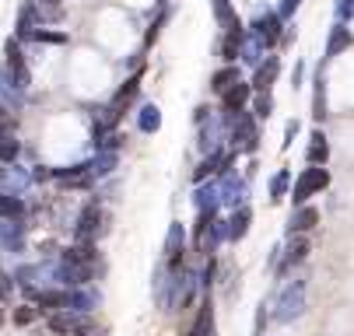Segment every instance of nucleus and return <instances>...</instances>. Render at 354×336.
<instances>
[{"label":"nucleus","instance_id":"f257e3e1","mask_svg":"<svg viewBox=\"0 0 354 336\" xmlns=\"http://www.w3.org/2000/svg\"><path fill=\"white\" fill-rule=\"evenodd\" d=\"M225 123H228V137H232V148L242 151V155H252L260 148V130H257V119H252L245 109L239 112H225Z\"/></svg>","mask_w":354,"mask_h":336},{"label":"nucleus","instance_id":"f03ea898","mask_svg":"<svg viewBox=\"0 0 354 336\" xmlns=\"http://www.w3.org/2000/svg\"><path fill=\"white\" fill-rule=\"evenodd\" d=\"M301 312H306V280H291L274 298V319L277 322H295Z\"/></svg>","mask_w":354,"mask_h":336},{"label":"nucleus","instance_id":"7ed1b4c3","mask_svg":"<svg viewBox=\"0 0 354 336\" xmlns=\"http://www.w3.org/2000/svg\"><path fill=\"white\" fill-rule=\"evenodd\" d=\"M330 186V172L323 168V165H313V168H306L298 179H295V189H291V200L295 204H306L309 197H316V193H323V189Z\"/></svg>","mask_w":354,"mask_h":336},{"label":"nucleus","instance_id":"20e7f679","mask_svg":"<svg viewBox=\"0 0 354 336\" xmlns=\"http://www.w3.org/2000/svg\"><path fill=\"white\" fill-rule=\"evenodd\" d=\"M249 35H252V39H260L263 50L277 46V39H281V14H260L257 21H252Z\"/></svg>","mask_w":354,"mask_h":336},{"label":"nucleus","instance_id":"39448f33","mask_svg":"<svg viewBox=\"0 0 354 336\" xmlns=\"http://www.w3.org/2000/svg\"><path fill=\"white\" fill-rule=\"evenodd\" d=\"M245 193H249V189H245V182L239 179V175H232V172H225V179L218 182V200L225 204V207H242L245 204Z\"/></svg>","mask_w":354,"mask_h":336},{"label":"nucleus","instance_id":"423d86ee","mask_svg":"<svg viewBox=\"0 0 354 336\" xmlns=\"http://www.w3.org/2000/svg\"><path fill=\"white\" fill-rule=\"evenodd\" d=\"M98 228H102V210H98V204H88L77 217V228H74V238L77 242H91V238L98 235Z\"/></svg>","mask_w":354,"mask_h":336},{"label":"nucleus","instance_id":"0eeeda50","mask_svg":"<svg viewBox=\"0 0 354 336\" xmlns=\"http://www.w3.org/2000/svg\"><path fill=\"white\" fill-rule=\"evenodd\" d=\"M249 95H252V84H245V81L239 77L232 88L221 91V109H225V112H239V109H245Z\"/></svg>","mask_w":354,"mask_h":336},{"label":"nucleus","instance_id":"6e6552de","mask_svg":"<svg viewBox=\"0 0 354 336\" xmlns=\"http://www.w3.org/2000/svg\"><path fill=\"white\" fill-rule=\"evenodd\" d=\"M0 99H4V106L8 109H18L21 102H25V88L15 81V74L4 67V70H0Z\"/></svg>","mask_w":354,"mask_h":336},{"label":"nucleus","instance_id":"1a4fd4ad","mask_svg":"<svg viewBox=\"0 0 354 336\" xmlns=\"http://www.w3.org/2000/svg\"><path fill=\"white\" fill-rule=\"evenodd\" d=\"M8 70H11V74H15V81L28 91L32 74H28V67H25V60H21V46H18V39H8Z\"/></svg>","mask_w":354,"mask_h":336},{"label":"nucleus","instance_id":"9d476101","mask_svg":"<svg viewBox=\"0 0 354 336\" xmlns=\"http://www.w3.org/2000/svg\"><path fill=\"white\" fill-rule=\"evenodd\" d=\"M35 305L46 308V312H60V308H71V291H53V287H42V291H32Z\"/></svg>","mask_w":354,"mask_h":336},{"label":"nucleus","instance_id":"9b49d317","mask_svg":"<svg viewBox=\"0 0 354 336\" xmlns=\"http://www.w3.org/2000/svg\"><path fill=\"white\" fill-rule=\"evenodd\" d=\"M228 168H232V158H228L221 148H214L204 161H200V168H196L193 175H196V182H204L207 175H214V172H228Z\"/></svg>","mask_w":354,"mask_h":336},{"label":"nucleus","instance_id":"f8f14e48","mask_svg":"<svg viewBox=\"0 0 354 336\" xmlns=\"http://www.w3.org/2000/svg\"><path fill=\"white\" fill-rule=\"evenodd\" d=\"M0 246H8V249H21L25 246V224L18 217H8V221H0Z\"/></svg>","mask_w":354,"mask_h":336},{"label":"nucleus","instance_id":"ddd939ff","mask_svg":"<svg viewBox=\"0 0 354 336\" xmlns=\"http://www.w3.org/2000/svg\"><path fill=\"white\" fill-rule=\"evenodd\" d=\"M277 70H281V60L277 57H267V63L260 60L257 63V74H252V88H257V91H270V84L277 81Z\"/></svg>","mask_w":354,"mask_h":336},{"label":"nucleus","instance_id":"4468645a","mask_svg":"<svg viewBox=\"0 0 354 336\" xmlns=\"http://www.w3.org/2000/svg\"><path fill=\"white\" fill-rule=\"evenodd\" d=\"M306 256H309V242H306L301 235H291V242L284 246V259H281V266H277V270L284 273V270H291L295 263H301Z\"/></svg>","mask_w":354,"mask_h":336},{"label":"nucleus","instance_id":"2eb2a0df","mask_svg":"<svg viewBox=\"0 0 354 336\" xmlns=\"http://www.w3.org/2000/svg\"><path fill=\"white\" fill-rule=\"evenodd\" d=\"M316 221H319V210H316V207L298 204V210H295V214H291V221H288V231H291V235H301V231L316 228Z\"/></svg>","mask_w":354,"mask_h":336},{"label":"nucleus","instance_id":"dca6fc26","mask_svg":"<svg viewBox=\"0 0 354 336\" xmlns=\"http://www.w3.org/2000/svg\"><path fill=\"white\" fill-rule=\"evenodd\" d=\"M64 263H74V266H91V270H95L98 253H95V246H91V242H77V246H71V249L64 253Z\"/></svg>","mask_w":354,"mask_h":336},{"label":"nucleus","instance_id":"f3484780","mask_svg":"<svg viewBox=\"0 0 354 336\" xmlns=\"http://www.w3.org/2000/svg\"><path fill=\"white\" fill-rule=\"evenodd\" d=\"M18 155H21V140L15 137V126L0 130V161H4V165H15Z\"/></svg>","mask_w":354,"mask_h":336},{"label":"nucleus","instance_id":"a211bd4d","mask_svg":"<svg viewBox=\"0 0 354 336\" xmlns=\"http://www.w3.org/2000/svg\"><path fill=\"white\" fill-rule=\"evenodd\" d=\"M35 28H42L39 11H35V4H25V8L18 11V28H15V39H32V32H35Z\"/></svg>","mask_w":354,"mask_h":336},{"label":"nucleus","instance_id":"6ab92c4d","mask_svg":"<svg viewBox=\"0 0 354 336\" xmlns=\"http://www.w3.org/2000/svg\"><path fill=\"white\" fill-rule=\"evenodd\" d=\"M263 53H267V50L260 46V39H252V35L245 32V35H242V42H239V60H242V63H249V67H257V63L263 60Z\"/></svg>","mask_w":354,"mask_h":336},{"label":"nucleus","instance_id":"aec40b11","mask_svg":"<svg viewBox=\"0 0 354 336\" xmlns=\"http://www.w3.org/2000/svg\"><path fill=\"white\" fill-rule=\"evenodd\" d=\"M200 123H204V119H200ZM221 133H225V119H211V126L204 123V130H200V151H204V155H211V151L218 148Z\"/></svg>","mask_w":354,"mask_h":336},{"label":"nucleus","instance_id":"412c9836","mask_svg":"<svg viewBox=\"0 0 354 336\" xmlns=\"http://www.w3.org/2000/svg\"><path fill=\"white\" fill-rule=\"evenodd\" d=\"M351 42H354V35H351V28H344V25H337V28L330 32V42H326V60H333V57H340L344 50H351Z\"/></svg>","mask_w":354,"mask_h":336},{"label":"nucleus","instance_id":"4be33fe9","mask_svg":"<svg viewBox=\"0 0 354 336\" xmlns=\"http://www.w3.org/2000/svg\"><path fill=\"white\" fill-rule=\"evenodd\" d=\"M193 204H196V210H218L221 207V200H218V182H204L193 193Z\"/></svg>","mask_w":354,"mask_h":336},{"label":"nucleus","instance_id":"5701e85b","mask_svg":"<svg viewBox=\"0 0 354 336\" xmlns=\"http://www.w3.org/2000/svg\"><path fill=\"white\" fill-rule=\"evenodd\" d=\"M249 221H252V210L242 204V207H235V214L228 217V238H245V231H249Z\"/></svg>","mask_w":354,"mask_h":336},{"label":"nucleus","instance_id":"b1692460","mask_svg":"<svg viewBox=\"0 0 354 336\" xmlns=\"http://www.w3.org/2000/svg\"><path fill=\"white\" fill-rule=\"evenodd\" d=\"M211 8H214V18H218V25H221L225 32L242 28V25H239V14H235V8H232V0H211Z\"/></svg>","mask_w":354,"mask_h":336},{"label":"nucleus","instance_id":"393cba45","mask_svg":"<svg viewBox=\"0 0 354 336\" xmlns=\"http://www.w3.org/2000/svg\"><path fill=\"white\" fill-rule=\"evenodd\" d=\"M116 165H120V155H116V151H98V155H95V158L88 161V168H91V175H95V179L109 175V172H113Z\"/></svg>","mask_w":354,"mask_h":336},{"label":"nucleus","instance_id":"a878e982","mask_svg":"<svg viewBox=\"0 0 354 336\" xmlns=\"http://www.w3.org/2000/svg\"><path fill=\"white\" fill-rule=\"evenodd\" d=\"M183 246H186V228H183L179 221H172V224H169V235H165V256L176 259V256L183 253Z\"/></svg>","mask_w":354,"mask_h":336},{"label":"nucleus","instance_id":"bb28decb","mask_svg":"<svg viewBox=\"0 0 354 336\" xmlns=\"http://www.w3.org/2000/svg\"><path fill=\"white\" fill-rule=\"evenodd\" d=\"M306 158H309V165H326V158H330V144H326L323 133H313V137H309V151H306Z\"/></svg>","mask_w":354,"mask_h":336},{"label":"nucleus","instance_id":"cd10ccee","mask_svg":"<svg viewBox=\"0 0 354 336\" xmlns=\"http://www.w3.org/2000/svg\"><path fill=\"white\" fill-rule=\"evenodd\" d=\"M28 182H32V175H28L25 168H18V165H15V168H4V179H0V186H8V193H15V197L21 193Z\"/></svg>","mask_w":354,"mask_h":336},{"label":"nucleus","instance_id":"c85d7f7f","mask_svg":"<svg viewBox=\"0 0 354 336\" xmlns=\"http://www.w3.org/2000/svg\"><path fill=\"white\" fill-rule=\"evenodd\" d=\"M137 126H140V133H155L162 126V109L158 106H144L140 116H137Z\"/></svg>","mask_w":354,"mask_h":336},{"label":"nucleus","instance_id":"c756f323","mask_svg":"<svg viewBox=\"0 0 354 336\" xmlns=\"http://www.w3.org/2000/svg\"><path fill=\"white\" fill-rule=\"evenodd\" d=\"M242 35H245V28H232V32H225V42H221V57L232 63V60H239V42H242Z\"/></svg>","mask_w":354,"mask_h":336},{"label":"nucleus","instance_id":"7c9ffc66","mask_svg":"<svg viewBox=\"0 0 354 336\" xmlns=\"http://www.w3.org/2000/svg\"><path fill=\"white\" fill-rule=\"evenodd\" d=\"M25 214V204L15 197V193H0V221L8 217H21Z\"/></svg>","mask_w":354,"mask_h":336},{"label":"nucleus","instance_id":"2f4dec72","mask_svg":"<svg viewBox=\"0 0 354 336\" xmlns=\"http://www.w3.org/2000/svg\"><path fill=\"white\" fill-rule=\"evenodd\" d=\"M235 81H239V67H221V70L211 77V91H214V95H221V91H225V88H232Z\"/></svg>","mask_w":354,"mask_h":336},{"label":"nucleus","instance_id":"473e14b6","mask_svg":"<svg viewBox=\"0 0 354 336\" xmlns=\"http://www.w3.org/2000/svg\"><path fill=\"white\" fill-rule=\"evenodd\" d=\"M288 182H291V172H288V168H281V172L270 179V200H274V204H281V200L288 197Z\"/></svg>","mask_w":354,"mask_h":336},{"label":"nucleus","instance_id":"72a5a7b5","mask_svg":"<svg viewBox=\"0 0 354 336\" xmlns=\"http://www.w3.org/2000/svg\"><path fill=\"white\" fill-rule=\"evenodd\" d=\"M98 305V295H91V291H71V312H91Z\"/></svg>","mask_w":354,"mask_h":336},{"label":"nucleus","instance_id":"f704fd0d","mask_svg":"<svg viewBox=\"0 0 354 336\" xmlns=\"http://www.w3.org/2000/svg\"><path fill=\"white\" fill-rule=\"evenodd\" d=\"M313 116H316V119H326V81H323V74L316 77V99H313Z\"/></svg>","mask_w":354,"mask_h":336},{"label":"nucleus","instance_id":"c9c22d12","mask_svg":"<svg viewBox=\"0 0 354 336\" xmlns=\"http://www.w3.org/2000/svg\"><path fill=\"white\" fill-rule=\"evenodd\" d=\"M274 112V99H270V91H260V99H257V109H252V116L257 119H270Z\"/></svg>","mask_w":354,"mask_h":336},{"label":"nucleus","instance_id":"e433bc0d","mask_svg":"<svg viewBox=\"0 0 354 336\" xmlns=\"http://www.w3.org/2000/svg\"><path fill=\"white\" fill-rule=\"evenodd\" d=\"M32 39H35V42H67L64 32H39V28L32 32Z\"/></svg>","mask_w":354,"mask_h":336},{"label":"nucleus","instance_id":"4c0bfd02","mask_svg":"<svg viewBox=\"0 0 354 336\" xmlns=\"http://www.w3.org/2000/svg\"><path fill=\"white\" fill-rule=\"evenodd\" d=\"M337 18H340V21L354 18V0H340V4H337Z\"/></svg>","mask_w":354,"mask_h":336},{"label":"nucleus","instance_id":"58836bf2","mask_svg":"<svg viewBox=\"0 0 354 336\" xmlns=\"http://www.w3.org/2000/svg\"><path fill=\"white\" fill-rule=\"evenodd\" d=\"M8 126H15V116L8 112V106L0 102V130H8Z\"/></svg>","mask_w":354,"mask_h":336},{"label":"nucleus","instance_id":"ea45409f","mask_svg":"<svg viewBox=\"0 0 354 336\" xmlns=\"http://www.w3.org/2000/svg\"><path fill=\"white\" fill-rule=\"evenodd\" d=\"M298 4H301V0H284V4H281V18H291L298 11Z\"/></svg>","mask_w":354,"mask_h":336},{"label":"nucleus","instance_id":"a19ab883","mask_svg":"<svg viewBox=\"0 0 354 336\" xmlns=\"http://www.w3.org/2000/svg\"><path fill=\"white\" fill-rule=\"evenodd\" d=\"M8 291H11V280H8L4 273H0V302H4V298H8Z\"/></svg>","mask_w":354,"mask_h":336},{"label":"nucleus","instance_id":"79ce46f5","mask_svg":"<svg viewBox=\"0 0 354 336\" xmlns=\"http://www.w3.org/2000/svg\"><path fill=\"white\" fill-rule=\"evenodd\" d=\"M295 133H298V123L291 119V123H288V130H284V137H288V140H284V148H288V144L295 140Z\"/></svg>","mask_w":354,"mask_h":336},{"label":"nucleus","instance_id":"37998d69","mask_svg":"<svg viewBox=\"0 0 354 336\" xmlns=\"http://www.w3.org/2000/svg\"><path fill=\"white\" fill-rule=\"evenodd\" d=\"M32 315H35V312H32V308H21V312H18V315H15V322H32Z\"/></svg>","mask_w":354,"mask_h":336},{"label":"nucleus","instance_id":"c03bdc74","mask_svg":"<svg viewBox=\"0 0 354 336\" xmlns=\"http://www.w3.org/2000/svg\"><path fill=\"white\" fill-rule=\"evenodd\" d=\"M42 4H49V8H53V14L60 11V0H42Z\"/></svg>","mask_w":354,"mask_h":336},{"label":"nucleus","instance_id":"a18cd8bd","mask_svg":"<svg viewBox=\"0 0 354 336\" xmlns=\"http://www.w3.org/2000/svg\"><path fill=\"white\" fill-rule=\"evenodd\" d=\"M0 179H4V168H0Z\"/></svg>","mask_w":354,"mask_h":336}]
</instances>
